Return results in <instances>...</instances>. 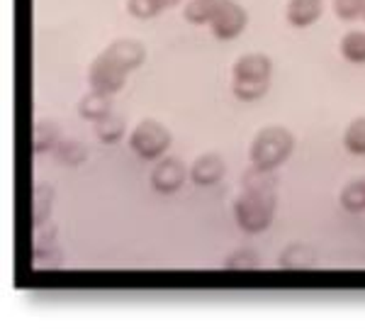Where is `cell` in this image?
<instances>
[{"label":"cell","instance_id":"24","mask_svg":"<svg viewBox=\"0 0 365 329\" xmlns=\"http://www.w3.org/2000/svg\"><path fill=\"white\" fill-rule=\"evenodd\" d=\"M180 0H161V5L163 8H173V5H178Z\"/></svg>","mask_w":365,"mask_h":329},{"label":"cell","instance_id":"20","mask_svg":"<svg viewBox=\"0 0 365 329\" xmlns=\"http://www.w3.org/2000/svg\"><path fill=\"white\" fill-rule=\"evenodd\" d=\"M344 146L353 156H365V117H356L344 132Z\"/></svg>","mask_w":365,"mask_h":329},{"label":"cell","instance_id":"3","mask_svg":"<svg viewBox=\"0 0 365 329\" xmlns=\"http://www.w3.org/2000/svg\"><path fill=\"white\" fill-rule=\"evenodd\" d=\"M273 61L266 54H241L232 69V93L241 103H256L270 91Z\"/></svg>","mask_w":365,"mask_h":329},{"label":"cell","instance_id":"16","mask_svg":"<svg viewBox=\"0 0 365 329\" xmlns=\"http://www.w3.org/2000/svg\"><path fill=\"white\" fill-rule=\"evenodd\" d=\"M339 51L341 56L349 64H365V29H351L341 37L339 42Z\"/></svg>","mask_w":365,"mask_h":329},{"label":"cell","instance_id":"8","mask_svg":"<svg viewBox=\"0 0 365 329\" xmlns=\"http://www.w3.org/2000/svg\"><path fill=\"white\" fill-rule=\"evenodd\" d=\"M32 263L34 266H56V263H61V251L56 246V229L51 225H42L34 229Z\"/></svg>","mask_w":365,"mask_h":329},{"label":"cell","instance_id":"6","mask_svg":"<svg viewBox=\"0 0 365 329\" xmlns=\"http://www.w3.org/2000/svg\"><path fill=\"white\" fill-rule=\"evenodd\" d=\"M246 25H249V13L241 8L237 0H227L215 20L210 22V29L220 42H232L244 32Z\"/></svg>","mask_w":365,"mask_h":329},{"label":"cell","instance_id":"5","mask_svg":"<svg viewBox=\"0 0 365 329\" xmlns=\"http://www.w3.org/2000/svg\"><path fill=\"white\" fill-rule=\"evenodd\" d=\"M173 144V134L158 120H141L129 134V149L144 161H158Z\"/></svg>","mask_w":365,"mask_h":329},{"label":"cell","instance_id":"12","mask_svg":"<svg viewBox=\"0 0 365 329\" xmlns=\"http://www.w3.org/2000/svg\"><path fill=\"white\" fill-rule=\"evenodd\" d=\"M225 3L227 0H187L185 8H182V17H185V22H190L195 27L210 25Z\"/></svg>","mask_w":365,"mask_h":329},{"label":"cell","instance_id":"15","mask_svg":"<svg viewBox=\"0 0 365 329\" xmlns=\"http://www.w3.org/2000/svg\"><path fill=\"white\" fill-rule=\"evenodd\" d=\"M54 188H51L49 183H39L34 186L32 191V227H42L46 225V220H49L51 215V208H54Z\"/></svg>","mask_w":365,"mask_h":329},{"label":"cell","instance_id":"10","mask_svg":"<svg viewBox=\"0 0 365 329\" xmlns=\"http://www.w3.org/2000/svg\"><path fill=\"white\" fill-rule=\"evenodd\" d=\"M324 13V0H290L285 10L287 25L295 29H307L319 22Z\"/></svg>","mask_w":365,"mask_h":329},{"label":"cell","instance_id":"4","mask_svg":"<svg viewBox=\"0 0 365 329\" xmlns=\"http://www.w3.org/2000/svg\"><path fill=\"white\" fill-rule=\"evenodd\" d=\"M292 149H295V137H292L290 129L280 125L263 127L251 142V166L263 168V171H275L290 158Z\"/></svg>","mask_w":365,"mask_h":329},{"label":"cell","instance_id":"21","mask_svg":"<svg viewBox=\"0 0 365 329\" xmlns=\"http://www.w3.org/2000/svg\"><path fill=\"white\" fill-rule=\"evenodd\" d=\"M258 266H261V256H258L256 249H249V246H241L225 258V268H229V271H251V268Z\"/></svg>","mask_w":365,"mask_h":329},{"label":"cell","instance_id":"11","mask_svg":"<svg viewBox=\"0 0 365 329\" xmlns=\"http://www.w3.org/2000/svg\"><path fill=\"white\" fill-rule=\"evenodd\" d=\"M113 98L115 96H110V93H100L91 88V93H86L83 101L78 103V115L88 122L105 120L113 115Z\"/></svg>","mask_w":365,"mask_h":329},{"label":"cell","instance_id":"19","mask_svg":"<svg viewBox=\"0 0 365 329\" xmlns=\"http://www.w3.org/2000/svg\"><path fill=\"white\" fill-rule=\"evenodd\" d=\"M339 203L344 210L349 213H363L365 210V178H358V181H351L349 186H344L339 196Z\"/></svg>","mask_w":365,"mask_h":329},{"label":"cell","instance_id":"2","mask_svg":"<svg viewBox=\"0 0 365 329\" xmlns=\"http://www.w3.org/2000/svg\"><path fill=\"white\" fill-rule=\"evenodd\" d=\"M146 49L139 39H115L93 59L88 69V83L100 93H120L127 83V76L144 64Z\"/></svg>","mask_w":365,"mask_h":329},{"label":"cell","instance_id":"17","mask_svg":"<svg viewBox=\"0 0 365 329\" xmlns=\"http://www.w3.org/2000/svg\"><path fill=\"white\" fill-rule=\"evenodd\" d=\"M54 156L63 166H81L88 158V146L78 139H61L54 149Z\"/></svg>","mask_w":365,"mask_h":329},{"label":"cell","instance_id":"23","mask_svg":"<svg viewBox=\"0 0 365 329\" xmlns=\"http://www.w3.org/2000/svg\"><path fill=\"white\" fill-rule=\"evenodd\" d=\"M334 15L344 22H356L365 17V0H334Z\"/></svg>","mask_w":365,"mask_h":329},{"label":"cell","instance_id":"1","mask_svg":"<svg viewBox=\"0 0 365 329\" xmlns=\"http://www.w3.org/2000/svg\"><path fill=\"white\" fill-rule=\"evenodd\" d=\"M278 208V178L273 171L251 166L241 181V196L234 203V217L241 232L261 234L273 225Z\"/></svg>","mask_w":365,"mask_h":329},{"label":"cell","instance_id":"9","mask_svg":"<svg viewBox=\"0 0 365 329\" xmlns=\"http://www.w3.org/2000/svg\"><path fill=\"white\" fill-rule=\"evenodd\" d=\"M225 178V161H222L220 154H202L192 161L190 166V181L195 186L210 188L217 186Z\"/></svg>","mask_w":365,"mask_h":329},{"label":"cell","instance_id":"22","mask_svg":"<svg viewBox=\"0 0 365 329\" xmlns=\"http://www.w3.org/2000/svg\"><path fill=\"white\" fill-rule=\"evenodd\" d=\"M161 0H127V13L137 20H154L156 15L163 13Z\"/></svg>","mask_w":365,"mask_h":329},{"label":"cell","instance_id":"7","mask_svg":"<svg viewBox=\"0 0 365 329\" xmlns=\"http://www.w3.org/2000/svg\"><path fill=\"white\" fill-rule=\"evenodd\" d=\"M187 176H190V171L182 166L180 158L163 156V158H158L154 171H151V188H154L156 193H161V196H170V193L180 191L182 183L187 181Z\"/></svg>","mask_w":365,"mask_h":329},{"label":"cell","instance_id":"18","mask_svg":"<svg viewBox=\"0 0 365 329\" xmlns=\"http://www.w3.org/2000/svg\"><path fill=\"white\" fill-rule=\"evenodd\" d=\"M125 132H127L125 120H122L120 115H115V113L110 117H105V120L96 122V134H98V139L103 144H117L122 137H125Z\"/></svg>","mask_w":365,"mask_h":329},{"label":"cell","instance_id":"13","mask_svg":"<svg viewBox=\"0 0 365 329\" xmlns=\"http://www.w3.org/2000/svg\"><path fill=\"white\" fill-rule=\"evenodd\" d=\"M314 263H317V256L307 244L285 246L278 258V266L285 268V271H304V268H312Z\"/></svg>","mask_w":365,"mask_h":329},{"label":"cell","instance_id":"14","mask_svg":"<svg viewBox=\"0 0 365 329\" xmlns=\"http://www.w3.org/2000/svg\"><path fill=\"white\" fill-rule=\"evenodd\" d=\"M61 142V129L51 120H39L32 129V154H46L54 151Z\"/></svg>","mask_w":365,"mask_h":329}]
</instances>
